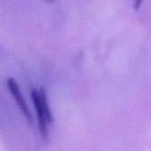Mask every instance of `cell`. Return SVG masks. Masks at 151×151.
<instances>
[{"mask_svg": "<svg viewBox=\"0 0 151 151\" xmlns=\"http://www.w3.org/2000/svg\"><path fill=\"white\" fill-rule=\"evenodd\" d=\"M31 98L33 100V104L35 106V110L37 115V119L39 123V128H40V134L44 141H46L49 137V130H48V122L46 120L45 113L42 108V101L40 93L36 89H33L31 92Z\"/></svg>", "mask_w": 151, "mask_h": 151, "instance_id": "1", "label": "cell"}, {"mask_svg": "<svg viewBox=\"0 0 151 151\" xmlns=\"http://www.w3.org/2000/svg\"><path fill=\"white\" fill-rule=\"evenodd\" d=\"M7 87H8V89L11 92L12 96H13L14 100L16 101L17 104L19 105L21 112L23 113V115L25 116L27 120L30 124H32L33 119H32L31 113L29 111V109H28V107H27V105L26 104V101L24 100V98H23V96L21 95L19 84L16 82V81L13 78H9L7 80Z\"/></svg>", "mask_w": 151, "mask_h": 151, "instance_id": "2", "label": "cell"}, {"mask_svg": "<svg viewBox=\"0 0 151 151\" xmlns=\"http://www.w3.org/2000/svg\"><path fill=\"white\" fill-rule=\"evenodd\" d=\"M40 93V96H41V101H42V108L45 113V117H46V120L48 122V124H50L53 122V117H52V113L50 110V106L48 104V98H47V95L44 89L41 88L39 90Z\"/></svg>", "mask_w": 151, "mask_h": 151, "instance_id": "3", "label": "cell"}, {"mask_svg": "<svg viewBox=\"0 0 151 151\" xmlns=\"http://www.w3.org/2000/svg\"><path fill=\"white\" fill-rule=\"evenodd\" d=\"M142 2V0H134V9H135L136 11H137L139 8H140Z\"/></svg>", "mask_w": 151, "mask_h": 151, "instance_id": "4", "label": "cell"}, {"mask_svg": "<svg viewBox=\"0 0 151 151\" xmlns=\"http://www.w3.org/2000/svg\"><path fill=\"white\" fill-rule=\"evenodd\" d=\"M49 1H53V0H49Z\"/></svg>", "mask_w": 151, "mask_h": 151, "instance_id": "5", "label": "cell"}]
</instances>
